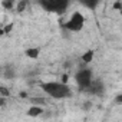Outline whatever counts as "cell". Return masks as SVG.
<instances>
[{"label":"cell","mask_w":122,"mask_h":122,"mask_svg":"<svg viewBox=\"0 0 122 122\" xmlns=\"http://www.w3.org/2000/svg\"><path fill=\"white\" fill-rule=\"evenodd\" d=\"M40 88L47 96H50L53 99H68L73 95L72 89L68 83H62V82H57V81L42 82Z\"/></svg>","instance_id":"1"},{"label":"cell","mask_w":122,"mask_h":122,"mask_svg":"<svg viewBox=\"0 0 122 122\" xmlns=\"http://www.w3.org/2000/svg\"><path fill=\"white\" fill-rule=\"evenodd\" d=\"M63 29H66L68 32H72V33H78L83 29L85 26V16L81 13V12H73L72 16L62 25Z\"/></svg>","instance_id":"2"},{"label":"cell","mask_w":122,"mask_h":122,"mask_svg":"<svg viewBox=\"0 0 122 122\" xmlns=\"http://www.w3.org/2000/svg\"><path fill=\"white\" fill-rule=\"evenodd\" d=\"M39 5L46 10V12H52V13H57V15H63L69 6V2L66 0H40Z\"/></svg>","instance_id":"3"},{"label":"cell","mask_w":122,"mask_h":122,"mask_svg":"<svg viewBox=\"0 0 122 122\" xmlns=\"http://www.w3.org/2000/svg\"><path fill=\"white\" fill-rule=\"evenodd\" d=\"M75 81H76V85H78L79 91L83 92V91L91 85V82L93 81V73H92V71H91L89 68H82V69H79V71L76 72Z\"/></svg>","instance_id":"4"},{"label":"cell","mask_w":122,"mask_h":122,"mask_svg":"<svg viewBox=\"0 0 122 122\" xmlns=\"http://www.w3.org/2000/svg\"><path fill=\"white\" fill-rule=\"evenodd\" d=\"M103 92H105V83L102 79H93L91 85L83 91V93L88 95H103Z\"/></svg>","instance_id":"5"},{"label":"cell","mask_w":122,"mask_h":122,"mask_svg":"<svg viewBox=\"0 0 122 122\" xmlns=\"http://www.w3.org/2000/svg\"><path fill=\"white\" fill-rule=\"evenodd\" d=\"M2 73L5 75L6 79H15V78H16V69H15V66H13L12 63L6 65V66L3 68V72H2Z\"/></svg>","instance_id":"6"},{"label":"cell","mask_w":122,"mask_h":122,"mask_svg":"<svg viewBox=\"0 0 122 122\" xmlns=\"http://www.w3.org/2000/svg\"><path fill=\"white\" fill-rule=\"evenodd\" d=\"M40 47H37V46H35V47H27L26 50H25V55H26V57H29V59H37L39 57V55H40Z\"/></svg>","instance_id":"7"},{"label":"cell","mask_w":122,"mask_h":122,"mask_svg":"<svg viewBox=\"0 0 122 122\" xmlns=\"http://www.w3.org/2000/svg\"><path fill=\"white\" fill-rule=\"evenodd\" d=\"M42 113H43V108L42 106H36V105H32L27 109V112H26V115L30 116V118H36V116H39Z\"/></svg>","instance_id":"8"},{"label":"cell","mask_w":122,"mask_h":122,"mask_svg":"<svg viewBox=\"0 0 122 122\" xmlns=\"http://www.w3.org/2000/svg\"><path fill=\"white\" fill-rule=\"evenodd\" d=\"M93 56H95V50L89 49V50H86V52L81 56V59H82V62H83V63H91V62H92V59H93Z\"/></svg>","instance_id":"9"},{"label":"cell","mask_w":122,"mask_h":122,"mask_svg":"<svg viewBox=\"0 0 122 122\" xmlns=\"http://www.w3.org/2000/svg\"><path fill=\"white\" fill-rule=\"evenodd\" d=\"M27 5H29L27 0H20V2L17 3V6H16V10H17L19 13H22V12H25V9L27 7Z\"/></svg>","instance_id":"10"},{"label":"cell","mask_w":122,"mask_h":122,"mask_svg":"<svg viewBox=\"0 0 122 122\" xmlns=\"http://www.w3.org/2000/svg\"><path fill=\"white\" fill-rule=\"evenodd\" d=\"M82 5L83 6H86V7H89V9H95L98 5H99V2H98V0H95V2H82Z\"/></svg>","instance_id":"11"},{"label":"cell","mask_w":122,"mask_h":122,"mask_svg":"<svg viewBox=\"0 0 122 122\" xmlns=\"http://www.w3.org/2000/svg\"><path fill=\"white\" fill-rule=\"evenodd\" d=\"M2 6H3L5 9H12V7L15 6V2H12V0H3V2H2Z\"/></svg>","instance_id":"12"},{"label":"cell","mask_w":122,"mask_h":122,"mask_svg":"<svg viewBox=\"0 0 122 122\" xmlns=\"http://www.w3.org/2000/svg\"><path fill=\"white\" fill-rule=\"evenodd\" d=\"M121 102H122V95L119 93V95L116 96V99H115V103H116V105H121Z\"/></svg>","instance_id":"13"},{"label":"cell","mask_w":122,"mask_h":122,"mask_svg":"<svg viewBox=\"0 0 122 122\" xmlns=\"http://www.w3.org/2000/svg\"><path fill=\"white\" fill-rule=\"evenodd\" d=\"M122 7V5H121V2H116L115 5H113V9H116V10H119Z\"/></svg>","instance_id":"14"},{"label":"cell","mask_w":122,"mask_h":122,"mask_svg":"<svg viewBox=\"0 0 122 122\" xmlns=\"http://www.w3.org/2000/svg\"><path fill=\"white\" fill-rule=\"evenodd\" d=\"M12 27H13V25H9V26H6V27H5V30H3V32H5V33H9V32L12 30Z\"/></svg>","instance_id":"15"},{"label":"cell","mask_w":122,"mask_h":122,"mask_svg":"<svg viewBox=\"0 0 122 122\" xmlns=\"http://www.w3.org/2000/svg\"><path fill=\"white\" fill-rule=\"evenodd\" d=\"M5 105V98H0V106Z\"/></svg>","instance_id":"16"},{"label":"cell","mask_w":122,"mask_h":122,"mask_svg":"<svg viewBox=\"0 0 122 122\" xmlns=\"http://www.w3.org/2000/svg\"><path fill=\"white\" fill-rule=\"evenodd\" d=\"M2 72H3V66L0 65V75H2Z\"/></svg>","instance_id":"17"},{"label":"cell","mask_w":122,"mask_h":122,"mask_svg":"<svg viewBox=\"0 0 122 122\" xmlns=\"http://www.w3.org/2000/svg\"><path fill=\"white\" fill-rule=\"evenodd\" d=\"M3 33H5V32H3V30H0V36H3Z\"/></svg>","instance_id":"18"}]
</instances>
